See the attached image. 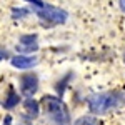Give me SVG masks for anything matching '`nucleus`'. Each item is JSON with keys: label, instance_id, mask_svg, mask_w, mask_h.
Returning <instances> with one entry per match:
<instances>
[{"label": "nucleus", "instance_id": "1", "mask_svg": "<svg viewBox=\"0 0 125 125\" xmlns=\"http://www.w3.org/2000/svg\"><path fill=\"white\" fill-rule=\"evenodd\" d=\"M87 104L92 114L95 115H104L110 110H115L125 104V95L120 92H102V94H94L87 98Z\"/></svg>", "mask_w": 125, "mask_h": 125}, {"label": "nucleus", "instance_id": "2", "mask_svg": "<svg viewBox=\"0 0 125 125\" xmlns=\"http://www.w3.org/2000/svg\"><path fill=\"white\" fill-rule=\"evenodd\" d=\"M42 105L45 110V115L53 125H70V112L67 105L62 102V98L55 95H45L42 98Z\"/></svg>", "mask_w": 125, "mask_h": 125}, {"label": "nucleus", "instance_id": "3", "mask_svg": "<svg viewBox=\"0 0 125 125\" xmlns=\"http://www.w3.org/2000/svg\"><path fill=\"white\" fill-rule=\"evenodd\" d=\"M35 13L40 19V22L47 27H53V25H60L65 23L68 19L67 10L53 7V5H43L42 9H35Z\"/></svg>", "mask_w": 125, "mask_h": 125}, {"label": "nucleus", "instance_id": "4", "mask_svg": "<svg viewBox=\"0 0 125 125\" xmlns=\"http://www.w3.org/2000/svg\"><path fill=\"white\" fill-rule=\"evenodd\" d=\"M39 90V77L35 73H23L20 77V92L25 97H32Z\"/></svg>", "mask_w": 125, "mask_h": 125}, {"label": "nucleus", "instance_id": "5", "mask_svg": "<svg viewBox=\"0 0 125 125\" xmlns=\"http://www.w3.org/2000/svg\"><path fill=\"white\" fill-rule=\"evenodd\" d=\"M17 50L22 53H32L35 50H39V42H37V35L35 33H29V35H22L19 39V45Z\"/></svg>", "mask_w": 125, "mask_h": 125}, {"label": "nucleus", "instance_id": "6", "mask_svg": "<svg viewBox=\"0 0 125 125\" xmlns=\"http://www.w3.org/2000/svg\"><path fill=\"white\" fill-rule=\"evenodd\" d=\"M12 65L15 68H19V70H29V68L35 67L37 65V57H30V55H17V57H13L12 60Z\"/></svg>", "mask_w": 125, "mask_h": 125}, {"label": "nucleus", "instance_id": "7", "mask_svg": "<svg viewBox=\"0 0 125 125\" xmlns=\"http://www.w3.org/2000/svg\"><path fill=\"white\" fill-rule=\"evenodd\" d=\"M23 107H25V112L29 114L30 117H39V114H40V107H39V102L37 100H33L32 97L30 98H27L25 102H23Z\"/></svg>", "mask_w": 125, "mask_h": 125}, {"label": "nucleus", "instance_id": "8", "mask_svg": "<svg viewBox=\"0 0 125 125\" xmlns=\"http://www.w3.org/2000/svg\"><path fill=\"white\" fill-rule=\"evenodd\" d=\"M19 102H20V97L13 92V88H10V90H9V95H7V98H5V104H3L5 108H13Z\"/></svg>", "mask_w": 125, "mask_h": 125}, {"label": "nucleus", "instance_id": "9", "mask_svg": "<svg viewBox=\"0 0 125 125\" xmlns=\"http://www.w3.org/2000/svg\"><path fill=\"white\" fill-rule=\"evenodd\" d=\"M73 125H102L98 120H97L95 117H80V118H77L75 120V124Z\"/></svg>", "mask_w": 125, "mask_h": 125}, {"label": "nucleus", "instance_id": "10", "mask_svg": "<svg viewBox=\"0 0 125 125\" xmlns=\"http://www.w3.org/2000/svg\"><path fill=\"white\" fill-rule=\"evenodd\" d=\"M30 12L25 9H13L12 10V19L13 20H19V19H23V17H27Z\"/></svg>", "mask_w": 125, "mask_h": 125}, {"label": "nucleus", "instance_id": "11", "mask_svg": "<svg viewBox=\"0 0 125 125\" xmlns=\"http://www.w3.org/2000/svg\"><path fill=\"white\" fill-rule=\"evenodd\" d=\"M25 2H29V3H32V5H35L37 9H42V7L45 5V3H43L42 0H25Z\"/></svg>", "mask_w": 125, "mask_h": 125}, {"label": "nucleus", "instance_id": "12", "mask_svg": "<svg viewBox=\"0 0 125 125\" xmlns=\"http://www.w3.org/2000/svg\"><path fill=\"white\" fill-rule=\"evenodd\" d=\"M5 58H9V52H7L5 48L0 47V62H2V60H5Z\"/></svg>", "mask_w": 125, "mask_h": 125}, {"label": "nucleus", "instance_id": "13", "mask_svg": "<svg viewBox=\"0 0 125 125\" xmlns=\"http://www.w3.org/2000/svg\"><path fill=\"white\" fill-rule=\"evenodd\" d=\"M118 3H120V9H122V12H125V0H118Z\"/></svg>", "mask_w": 125, "mask_h": 125}, {"label": "nucleus", "instance_id": "14", "mask_svg": "<svg viewBox=\"0 0 125 125\" xmlns=\"http://www.w3.org/2000/svg\"><path fill=\"white\" fill-rule=\"evenodd\" d=\"M10 124H12V117H7V118H5V122H3V125H10Z\"/></svg>", "mask_w": 125, "mask_h": 125}]
</instances>
